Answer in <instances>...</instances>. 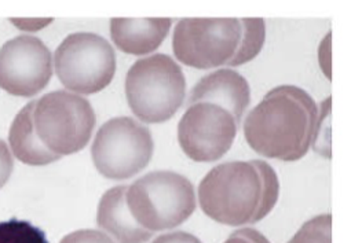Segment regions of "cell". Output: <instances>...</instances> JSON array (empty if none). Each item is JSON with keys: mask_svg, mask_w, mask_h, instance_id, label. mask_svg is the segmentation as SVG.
<instances>
[{"mask_svg": "<svg viewBox=\"0 0 362 243\" xmlns=\"http://www.w3.org/2000/svg\"><path fill=\"white\" fill-rule=\"evenodd\" d=\"M318 130V106L305 89L280 85L269 91L244 121L250 147L266 158L298 161Z\"/></svg>", "mask_w": 362, "mask_h": 243, "instance_id": "cell-1", "label": "cell"}, {"mask_svg": "<svg viewBox=\"0 0 362 243\" xmlns=\"http://www.w3.org/2000/svg\"><path fill=\"white\" fill-rule=\"evenodd\" d=\"M280 182L276 170L262 160L233 161L212 168L199 186L203 212L219 224H255L276 206Z\"/></svg>", "mask_w": 362, "mask_h": 243, "instance_id": "cell-2", "label": "cell"}, {"mask_svg": "<svg viewBox=\"0 0 362 243\" xmlns=\"http://www.w3.org/2000/svg\"><path fill=\"white\" fill-rule=\"evenodd\" d=\"M264 39L262 18H183L174 30L173 50L196 69L234 68L252 61Z\"/></svg>", "mask_w": 362, "mask_h": 243, "instance_id": "cell-3", "label": "cell"}, {"mask_svg": "<svg viewBox=\"0 0 362 243\" xmlns=\"http://www.w3.org/2000/svg\"><path fill=\"white\" fill-rule=\"evenodd\" d=\"M126 96L129 108L142 123L168 121L186 96V80L181 66L165 54L138 59L126 77Z\"/></svg>", "mask_w": 362, "mask_h": 243, "instance_id": "cell-4", "label": "cell"}, {"mask_svg": "<svg viewBox=\"0 0 362 243\" xmlns=\"http://www.w3.org/2000/svg\"><path fill=\"white\" fill-rule=\"evenodd\" d=\"M126 198L131 216L153 234L177 228L196 211L193 185L173 170H156L135 180Z\"/></svg>", "mask_w": 362, "mask_h": 243, "instance_id": "cell-5", "label": "cell"}, {"mask_svg": "<svg viewBox=\"0 0 362 243\" xmlns=\"http://www.w3.org/2000/svg\"><path fill=\"white\" fill-rule=\"evenodd\" d=\"M95 123L91 104L78 94L54 91L35 101V131L42 143L61 158L88 144Z\"/></svg>", "mask_w": 362, "mask_h": 243, "instance_id": "cell-6", "label": "cell"}, {"mask_svg": "<svg viewBox=\"0 0 362 243\" xmlns=\"http://www.w3.org/2000/svg\"><path fill=\"white\" fill-rule=\"evenodd\" d=\"M59 81L74 94L91 95L105 89L116 73V54L110 43L95 33H72L54 54Z\"/></svg>", "mask_w": 362, "mask_h": 243, "instance_id": "cell-7", "label": "cell"}, {"mask_svg": "<svg viewBox=\"0 0 362 243\" xmlns=\"http://www.w3.org/2000/svg\"><path fill=\"white\" fill-rule=\"evenodd\" d=\"M153 150L155 143L148 127L129 117H116L97 132L91 156L104 177L126 180L148 166Z\"/></svg>", "mask_w": 362, "mask_h": 243, "instance_id": "cell-8", "label": "cell"}, {"mask_svg": "<svg viewBox=\"0 0 362 243\" xmlns=\"http://www.w3.org/2000/svg\"><path fill=\"white\" fill-rule=\"evenodd\" d=\"M238 125L229 110L211 102H196L182 116L178 142L190 160L218 161L232 149Z\"/></svg>", "mask_w": 362, "mask_h": 243, "instance_id": "cell-9", "label": "cell"}, {"mask_svg": "<svg viewBox=\"0 0 362 243\" xmlns=\"http://www.w3.org/2000/svg\"><path fill=\"white\" fill-rule=\"evenodd\" d=\"M52 76V55L36 36L21 35L0 49V88L30 98L43 91Z\"/></svg>", "mask_w": 362, "mask_h": 243, "instance_id": "cell-10", "label": "cell"}, {"mask_svg": "<svg viewBox=\"0 0 362 243\" xmlns=\"http://www.w3.org/2000/svg\"><path fill=\"white\" fill-rule=\"evenodd\" d=\"M189 105L211 102L229 110L240 124L251 102L250 84L233 69H219L199 81L187 99Z\"/></svg>", "mask_w": 362, "mask_h": 243, "instance_id": "cell-11", "label": "cell"}, {"mask_svg": "<svg viewBox=\"0 0 362 243\" xmlns=\"http://www.w3.org/2000/svg\"><path fill=\"white\" fill-rule=\"evenodd\" d=\"M127 189L129 186H116L105 192L97 211V224L116 243H146L153 232L141 227L131 216Z\"/></svg>", "mask_w": 362, "mask_h": 243, "instance_id": "cell-12", "label": "cell"}, {"mask_svg": "<svg viewBox=\"0 0 362 243\" xmlns=\"http://www.w3.org/2000/svg\"><path fill=\"white\" fill-rule=\"evenodd\" d=\"M171 24V18H113L110 36L120 51L142 56L161 46Z\"/></svg>", "mask_w": 362, "mask_h": 243, "instance_id": "cell-13", "label": "cell"}, {"mask_svg": "<svg viewBox=\"0 0 362 243\" xmlns=\"http://www.w3.org/2000/svg\"><path fill=\"white\" fill-rule=\"evenodd\" d=\"M35 101L29 102L18 111L11 123L8 132V143L13 156L32 166H45L61 160L59 156L50 151L39 139L33 125Z\"/></svg>", "mask_w": 362, "mask_h": 243, "instance_id": "cell-14", "label": "cell"}, {"mask_svg": "<svg viewBox=\"0 0 362 243\" xmlns=\"http://www.w3.org/2000/svg\"><path fill=\"white\" fill-rule=\"evenodd\" d=\"M0 243H49L46 232L25 220L0 221Z\"/></svg>", "mask_w": 362, "mask_h": 243, "instance_id": "cell-15", "label": "cell"}, {"mask_svg": "<svg viewBox=\"0 0 362 243\" xmlns=\"http://www.w3.org/2000/svg\"><path fill=\"white\" fill-rule=\"evenodd\" d=\"M288 243H332V216L325 213L306 221Z\"/></svg>", "mask_w": 362, "mask_h": 243, "instance_id": "cell-16", "label": "cell"}, {"mask_svg": "<svg viewBox=\"0 0 362 243\" xmlns=\"http://www.w3.org/2000/svg\"><path fill=\"white\" fill-rule=\"evenodd\" d=\"M59 243H115V241L98 230H78L64 237Z\"/></svg>", "mask_w": 362, "mask_h": 243, "instance_id": "cell-17", "label": "cell"}, {"mask_svg": "<svg viewBox=\"0 0 362 243\" xmlns=\"http://www.w3.org/2000/svg\"><path fill=\"white\" fill-rule=\"evenodd\" d=\"M14 168L13 162V156L8 149V146L0 139V189L4 187V185L8 182L11 177Z\"/></svg>", "mask_w": 362, "mask_h": 243, "instance_id": "cell-18", "label": "cell"}, {"mask_svg": "<svg viewBox=\"0 0 362 243\" xmlns=\"http://www.w3.org/2000/svg\"><path fill=\"white\" fill-rule=\"evenodd\" d=\"M223 243H270V241L254 228H243L233 232Z\"/></svg>", "mask_w": 362, "mask_h": 243, "instance_id": "cell-19", "label": "cell"}, {"mask_svg": "<svg viewBox=\"0 0 362 243\" xmlns=\"http://www.w3.org/2000/svg\"><path fill=\"white\" fill-rule=\"evenodd\" d=\"M153 243H203L197 237L185 232V231H177V232H170L160 235L156 238Z\"/></svg>", "mask_w": 362, "mask_h": 243, "instance_id": "cell-20", "label": "cell"}]
</instances>
